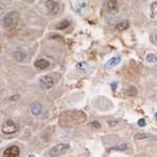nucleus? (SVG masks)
I'll list each match as a JSON object with an SVG mask.
<instances>
[{
    "label": "nucleus",
    "instance_id": "obj_1",
    "mask_svg": "<svg viewBox=\"0 0 157 157\" xmlns=\"http://www.w3.org/2000/svg\"><path fill=\"white\" fill-rule=\"evenodd\" d=\"M19 13L18 12H10L3 17V26L6 29H13L16 27L19 21Z\"/></svg>",
    "mask_w": 157,
    "mask_h": 157
},
{
    "label": "nucleus",
    "instance_id": "obj_2",
    "mask_svg": "<svg viewBox=\"0 0 157 157\" xmlns=\"http://www.w3.org/2000/svg\"><path fill=\"white\" fill-rule=\"evenodd\" d=\"M68 149H69V145L68 144H58L55 147H52L49 151V156L50 157H59L62 155L63 153H65Z\"/></svg>",
    "mask_w": 157,
    "mask_h": 157
},
{
    "label": "nucleus",
    "instance_id": "obj_3",
    "mask_svg": "<svg viewBox=\"0 0 157 157\" xmlns=\"http://www.w3.org/2000/svg\"><path fill=\"white\" fill-rule=\"evenodd\" d=\"M18 126L11 120H7L4 121V124L2 125V132L4 134H13L18 131Z\"/></svg>",
    "mask_w": 157,
    "mask_h": 157
},
{
    "label": "nucleus",
    "instance_id": "obj_4",
    "mask_svg": "<svg viewBox=\"0 0 157 157\" xmlns=\"http://www.w3.org/2000/svg\"><path fill=\"white\" fill-rule=\"evenodd\" d=\"M55 82L54 78H52L50 75H44L40 78V86L43 89H50V88L54 86Z\"/></svg>",
    "mask_w": 157,
    "mask_h": 157
},
{
    "label": "nucleus",
    "instance_id": "obj_5",
    "mask_svg": "<svg viewBox=\"0 0 157 157\" xmlns=\"http://www.w3.org/2000/svg\"><path fill=\"white\" fill-rule=\"evenodd\" d=\"M20 151L16 146H11L6 148L3 152V157H19Z\"/></svg>",
    "mask_w": 157,
    "mask_h": 157
},
{
    "label": "nucleus",
    "instance_id": "obj_6",
    "mask_svg": "<svg viewBox=\"0 0 157 157\" xmlns=\"http://www.w3.org/2000/svg\"><path fill=\"white\" fill-rule=\"evenodd\" d=\"M45 6H46V9L48 10V12L52 15L58 14L60 11V4L57 1H50L49 0V1L45 2Z\"/></svg>",
    "mask_w": 157,
    "mask_h": 157
},
{
    "label": "nucleus",
    "instance_id": "obj_7",
    "mask_svg": "<svg viewBox=\"0 0 157 157\" xmlns=\"http://www.w3.org/2000/svg\"><path fill=\"white\" fill-rule=\"evenodd\" d=\"M106 6H107L108 11L110 13H113V14H115V13L118 11V4H117V1H115V0L107 1L106 2Z\"/></svg>",
    "mask_w": 157,
    "mask_h": 157
},
{
    "label": "nucleus",
    "instance_id": "obj_8",
    "mask_svg": "<svg viewBox=\"0 0 157 157\" xmlns=\"http://www.w3.org/2000/svg\"><path fill=\"white\" fill-rule=\"evenodd\" d=\"M30 110H32L33 114L35 115H39L42 112V105L39 102H35L32 104L30 106Z\"/></svg>",
    "mask_w": 157,
    "mask_h": 157
},
{
    "label": "nucleus",
    "instance_id": "obj_9",
    "mask_svg": "<svg viewBox=\"0 0 157 157\" xmlns=\"http://www.w3.org/2000/svg\"><path fill=\"white\" fill-rule=\"evenodd\" d=\"M35 66H36L38 69H46L47 67L49 66V62L47 60H44V59H40V60H37L36 63H35Z\"/></svg>",
    "mask_w": 157,
    "mask_h": 157
},
{
    "label": "nucleus",
    "instance_id": "obj_10",
    "mask_svg": "<svg viewBox=\"0 0 157 157\" xmlns=\"http://www.w3.org/2000/svg\"><path fill=\"white\" fill-rule=\"evenodd\" d=\"M75 68H77L78 71L82 72V73H86L88 71V69H89V67H88V65H87V63H86V62H78V63H77Z\"/></svg>",
    "mask_w": 157,
    "mask_h": 157
},
{
    "label": "nucleus",
    "instance_id": "obj_11",
    "mask_svg": "<svg viewBox=\"0 0 157 157\" xmlns=\"http://www.w3.org/2000/svg\"><path fill=\"white\" fill-rule=\"evenodd\" d=\"M120 61H121V57H120V56H115V57L111 58V59L109 60L107 63H106V67H113V66H115V65H117L118 63H120Z\"/></svg>",
    "mask_w": 157,
    "mask_h": 157
},
{
    "label": "nucleus",
    "instance_id": "obj_12",
    "mask_svg": "<svg viewBox=\"0 0 157 157\" xmlns=\"http://www.w3.org/2000/svg\"><path fill=\"white\" fill-rule=\"evenodd\" d=\"M69 25H70V22L68 21V20H63V21H61V22H59V23L56 24V29L62 30V29H67Z\"/></svg>",
    "mask_w": 157,
    "mask_h": 157
},
{
    "label": "nucleus",
    "instance_id": "obj_13",
    "mask_svg": "<svg viewBox=\"0 0 157 157\" xmlns=\"http://www.w3.org/2000/svg\"><path fill=\"white\" fill-rule=\"evenodd\" d=\"M14 57H15V59H16L17 61L22 62V61H24L26 55H25V52H21V50H16V52H14Z\"/></svg>",
    "mask_w": 157,
    "mask_h": 157
},
{
    "label": "nucleus",
    "instance_id": "obj_14",
    "mask_svg": "<svg viewBox=\"0 0 157 157\" xmlns=\"http://www.w3.org/2000/svg\"><path fill=\"white\" fill-rule=\"evenodd\" d=\"M129 27V22L128 21H121L120 23H117L115 25V29L117 30H124L127 29Z\"/></svg>",
    "mask_w": 157,
    "mask_h": 157
},
{
    "label": "nucleus",
    "instance_id": "obj_15",
    "mask_svg": "<svg viewBox=\"0 0 157 157\" xmlns=\"http://www.w3.org/2000/svg\"><path fill=\"white\" fill-rule=\"evenodd\" d=\"M126 149H128L127 144H120V145L113 146L110 150H121V151H124V150H126Z\"/></svg>",
    "mask_w": 157,
    "mask_h": 157
},
{
    "label": "nucleus",
    "instance_id": "obj_16",
    "mask_svg": "<svg viewBox=\"0 0 157 157\" xmlns=\"http://www.w3.org/2000/svg\"><path fill=\"white\" fill-rule=\"evenodd\" d=\"M156 60H157V58L154 54H149L147 56V61H148L149 63H154Z\"/></svg>",
    "mask_w": 157,
    "mask_h": 157
},
{
    "label": "nucleus",
    "instance_id": "obj_17",
    "mask_svg": "<svg viewBox=\"0 0 157 157\" xmlns=\"http://www.w3.org/2000/svg\"><path fill=\"white\" fill-rule=\"evenodd\" d=\"M151 11H152V14L153 16H157V1L153 2L151 6Z\"/></svg>",
    "mask_w": 157,
    "mask_h": 157
},
{
    "label": "nucleus",
    "instance_id": "obj_18",
    "mask_svg": "<svg viewBox=\"0 0 157 157\" xmlns=\"http://www.w3.org/2000/svg\"><path fill=\"white\" fill-rule=\"evenodd\" d=\"M88 126H89V127H92V128H101V124L97 121H91V123L88 124Z\"/></svg>",
    "mask_w": 157,
    "mask_h": 157
},
{
    "label": "nucleus",
    "instance_id": "obj_19",
    "mask_svg": "<svg viewBox=\"0 0 157 157\" xmlns=\"http://www.w3.org/2000/svg\"><path fill=\"white\" fill-rule=\"evenodd\" d=\"M137 124H138L139 127H145V126H146V121H145L144 118H140V120L137 121Z\"/></svg>",
    "mask_w": 157,
    "mask_h": 157
},
{
    "label": "nucleus",
    "instance_id": "obj_20",
    "mask_svg": "<svg viewBox=\"0 0 157 157\" xmlns=\"http://www.w3.org/2000/svg\"><path fill=\"white\" fill-rule=\"evenodd\" d=\"M116 86H117V84H116V83H112L111 87H112V89H116Z\"/></svg>",
    "mask_w": 157,
    "mask_h": 157
},
{
    "label": "nucleus",
    "instance_id": "obj_21",
    "mask_svg": "<svg viewBox=\"0 0 157 157\" xmlns=\"http://www.w3.org/2000/svg\"><path fill=\"white\" fill-rule=\"evenodd\" d=\"M29 157H35V155H33V154H30V155Z\"/></svg>",
    "mask_w": 157,
    "mask_h": 157
},
{
    "label": "nucleus",
    "instance_id": "obj_22",
    "mask_svg": "<svg viewBox=\"0 0 157 157\" xmlns=\"http://www.w3.org/2000/svg\"><path fill=\"white\" fill-rule=\"evenodd\" d=\"M155 118H156V120H157V112L155 113Z\"/></svg>",
    "mask_w": 157,
    "mask_h": 157
},
{
    "label": "nucleus",
    "instance_id": "obj_23",
    "mask_svg": "<svg viewBox=\"0 0 157 157\" xmlns=\"http://www.w3.org/2000/svg\"><path fill=\"white\" fill-rule=\"evenodd\" d=\"M156 41H157V35H156Z\"/></svg>",
    "mask_w": 157,
    "mask_h": 157
}]
</instances>
